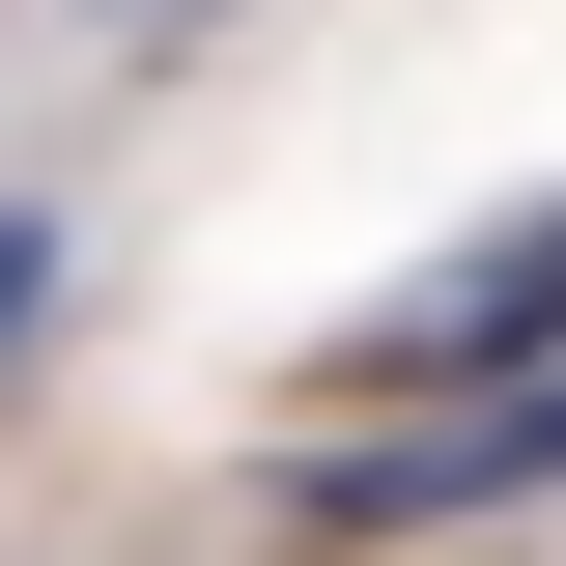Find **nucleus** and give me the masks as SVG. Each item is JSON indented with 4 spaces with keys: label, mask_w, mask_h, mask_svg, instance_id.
I'll use <instances>...</instances> for the list:
<instances>
[{
    "label": "nucleus",
    "mask_w": 566,
    "mask_h": 566,
    "mask_svg": "<svg viewBox=\"0 0 566 566\" xmlns=\"http://www.w3.org/2000/svg\"><path fill=\"white\" fill-rule=\"evenodd\" d=\"M538 482H566V368H510V397H453V424H340V453H283L312 538H424V510H538Z\"/></svg>",
    "instance_id": "1"
},
{
    "label": "nucleus",
    "mask_w": 566,
    "mask_h": 566,
    "mask_svg": "<svg viewBox=\"0 0 566 566\" xmlns=\"http://www.w3.org/2000/svg\"><path fill=\"white\" fill-rule=\"evenodd\" d=\"M397 368H482V397H510V368H566V199L510 227V255L453 283V312H397Z\"/></svg>",
    "instance_id": "2"
},
{
    "label": "nucleus",
    "mask_w": 566,
    "mask_h": 566,
    "mask_svg": "<svg viewBox=\"0 0 566 566\" xmlns=\"http://www.w3.org/2000/svg\"><path fill=\"white\" fill-rule=\"evenodd\" d=\"M29 312H57V227H29V199H0V368H29Z\"/></svg>",
    "instance_id": "3"
},
{
    "label": "nucleus",
    "mask_w": 566,
    "mask_h": 566,
    "mask_svg": "<svg viewBox=\"0 0 566 566\" xmlns=\"http://www.w3.org/2000/svg\"><path fill=\"white\" fill-rule=\"evenodd\" d=\"M85 29H170V0H85Z\"/></svg>",
    "instance_id": "4"
}]
</instances>
